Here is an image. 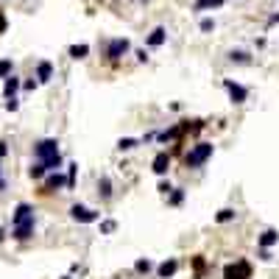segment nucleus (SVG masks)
Returning a JSON list of instances; mask_svg holds the SVG:
<instances>
[{
    "mask_svg": "<svg viewBox=\"0 0 279 279\" xmlns=\"http://www.w3.org/2000/svg\"><path fill=\"white\" fill-rule=\"evenodd\" d=\"M226 0H195L193 3V11H209V9H221Z\"/></svg>",
    "mask_w": 279,
    "mask_h": 279,
    "instance_id": "4468645a",
    "label": "nucleus"
},
{
    "mask_svg": "<svg viewBox=\"0 0 279 279\" xmlns=\"http://www.w3.org/2000/svg\"><path fill=\"white\" fill-rule=\"evenodd\" d=\"M140 145V140H134V137H120L117 140V151H131V148H137Z\"/></svg>",
    "mask_w": 279,
    "mask_h": 279,
    "instance_id": "aec40b11",
    "label": "nucleus"
},
{
    "mask_svg": "<svg viewBox=\"0 0 279 279\" xmlns=\"http://www.w3.org/2000/svg\"><path fill=\"white\" fill-rule=\"evenodd\" d=\"M137 61H148V53L142 51V48H140V51H137Z\"/></svg>",
    "mask_w": 279,
    "mask_h": 279,
    "instance_id": "473e14b6",
    "label": "nucleus"
},
{
    "mask_svg": "<svg viewBox=\"0 0 279 279\" xmlns=\"http://www.w3.org/2000/svg\"><path fill=\"white\" fill-rule=\"evenodd\" d=\"M6 109H9V112H17V109H20L17 98H6Z\"/></svg>",
    "mask_w": 279,
    "mask_h": 279,
    "instance_id": "c85d7f7f",
    "label": "nucleus"
},
{
    "mask_svg": "<svg viewBox=\"0 0 279 279\" xmlns=\"http://www.w3.org/2000/svg\"><path fill=\"white\" fill-rule=\"evenodd\" d=\"M53 79V64L48 59H42L36 64V84H48Z\"/></svg>",
    "mask_w": 279,
    "mask_h": 279,
    "instance_id": "9b49d317",
    "label": "nucleus"
},
{
    "mask_svg": "<svg viewBox=\"0 0 279 279\" xmlns=\"http://www.w3.org/2000/svg\"><path fill=\"white\" fill-rule=\"evenodd\" d=\"M67 53L73 56V59H87L89 56V45H70Z\"/></svg>",
    "mask_w": 279,
    "mask_h": 279,
    "instance_id": "dca6fc26",
    "label": "nucleus"
},
{
    "mask_svg": "<svg viewBox=\"0 0 279 279\" xmlns=\"http://www.w3.org/2000/svg\"><path fill=\"white\" fill-rule=\"evenodd\" d=\"M277 23H279V14H271V17H268V26H277Z\"/></svg>",
    "mask_w": 279,
    "mask_h": 279,
    "instance_id": "f704fd0d",
    "label": "nucleus"
},
{
    "mask_svg": "<svg viewBox=\"0 0 279 279\" xmlns=\"http://www.w3.org/2000/svg\"><path fill=\"white\" fill-rule=\"evenodd\" d=\"M165 39H167V31H165V26H157V28H154V31L148 34L145 45H148V48H162V45H165Z\"/></svg>",
    "mask_w": 279,
    "mask_h": 279,
    "instance_id": "9d476101",
    "label": "nucleus"
},
{
    "mask_svg": "<svg viewBox=\"0 0 279 279\" xmlns=\"http://www.w3.org/2000/svg\"><path fill=\"white\" fill-rule=\"evenodd\" d=\"M260 260L271 262V260H274V257H271V251H268V249H260Z\"/></svg>",
    "mask_w": 279,
    "mask_h": 279,
    "instance_id": "2f4dec72",
    "label": "nucleus"
},
{
    "mask_svg": "<svg viewBox=\"0 0 279 279\" xmlns=\"http://www.w3.org/2000/svg\"><path fill=\"white\" fill-rule=\"evenodd\" d=\"M151 170L157 176H165L167 170H170V154H167V151H159L157 157H154V162H151Z\"/></svg>",
    "mask_w": 279,
    "mask_h": 279,
    "instance_id": "1a4fd4ad",
    "label": "nucleus"
},
{
    "mask_svg": "<svg viewBox=\"0 0 279 279\" xmlns=\"http://www.w3.org/2000/svg\"><path fill=\"white\" fill-rule=\"evenodd\" d=\"M34 157L36 162H42L45 170H59L61 167V154H59V142L51 137L36 140L34 142Z\"/></svg>",
    "mask_w": 279,
    "mask_h": 279,
    "instance_id": "f03ea898",
    "label": "nucleus"
},
{
    "mask_svg": "<svg viewBox=\"0 0 279 279\" xmlns=\"http://www.w3.org/2000/svg\"><path fill=\"white\" fill-rule=\"evenodd\" d=\"M182 201H184V190H182V187H173V190L167 193V204H170V207H179Z\"/></svg>",
    "mask_w": 279,
    "mask_h": 279,
    "instance_id": "a211bd4d",
    "label": "nucleus"
},
{
    "mask_svg": "<svg viewBox=\"0 0 279 279\" xmlns=\"http://www.w3.org/2000/svg\"><path fill=\"white\" fill-rule=\"evenodd\" d=\"M257 243H260V249H271V246H277L279 243V232H277V229H265Z\"/></svg>",
    "mask_w": 279,
    "mask_h": 279,
    "instance_id": "ddd939ff",
    "label": "nucleus"
},
{
    "mask_svg": "<svg viewBox=\"0 0 279 279\" xmlns=\"http://www.w3.org/2000/svg\"><path fill=\"white\" fill-rule=\"evenodd\" d=\"M70 218L79 221V223H95V221L101 218V212L84 207V204H73V207H70Z\"/></svg>",
    "mask_w": 279,
    "mask_h": 279,
    "instance_id": "39448f33",
    "label": "nucleus"
},
{
    "mask_svg": "<svg viewBox=\"0 0 279 279\" xmlns=\"http://www.w3.org/2000/svg\"><path fill=\"white\" fill-rule=\"evenodd\" d=\"M157 190L162 193V195H167V193L173 190V184H170V182H159V187H157Z\"/></svg>",
    "mask_w": 279,
    "mask_h": 279,
    "instance_id": "c756f323",
    "label": "nucleus"
},
{
    "mask_svg": "<svg viewBox=\"0 0 279 279\" xmlns=\"http://www.w3.org/2000/svg\"><path fill=\"white\" fill-rule=\"evenodd\" d=\"M6 28H9V20H6V14L0 11V34H6Z\"/></svg>",
    "mask_w": 279,
    "mask_h": 279,
    "instance_id": "7c9ffc66",
    "label": "nucleus"
},
{
    "mask_svg": "<svg viewBox=\"0 0 279 279\" xmlns=\"http://www.w3.org/2000/svg\"><path fill=\"white\" fill-rule=\"evenodd\" d=\"M3 237H6V229H0V243H3Z\"/></svg>",
    "mask_w": 279,
    "mask_h": 279,
    "instance_id": "c9c22d12",
    "label": "nucleus"
},
{
    "mask_svg": "<svg viewBox=\"0 0 279 279\" xmlns=\"http://www.w3.org/2000/svg\"><path fill=\"white\" fill-rule=\"evenodd\" d=\"M151 268H154V262H151L148 257H140V260L134 262V271H137V274H148Z\"/></svg>",
    "mask_w": 279,
    "mask_h": 279,
    "instance_id": "412c9836",
    "label": "nucleus"
},
{
    "mask_svg": "<svg viewBox=\"0 0 279 279\" xmlns=\"http://www.w3.org/2000/svg\"><path fill=\"white\" fill-rule=\"evenodd\" d=\"M20 89V79L17 76H9L6 79V84H3V92H6V98H14V92Z\"/></svg>",
    "mask_w": 279,
    "mask_h": 279,
    "instance_id": "f3484780",
    "label": "nucleus"
},
{
    "mask_svg": "<svg viewBox=\"0 0 279 279\" xmlns=\"http://www.w3.org/2000/svg\"><path fill=\"white\" fill-rule=\"evenodd\" d=\"M193 265H195V277L201 279V274H204V265H207V262H204V257H195V260H193Z\"/></svg>",
    "mask_w": 279,
    "mask_h": 279,
    "instance_id": "cd10ccee",
    "label": "nucleus"
},
{
    "mask_svg": "<svg viewBox=\"0 0 279 279\" xmlns=\"http://www.w3.org/2000/svg\"><path fill=\"white\" fill-rule=\"evenodd\" d=\"M223 87H226L229 98H232V104H246V98H249V89H246L243 84H237V81L226 79V81H223Z\"/></svg>",
    "mask_w": 279,
    "mask_h": 279,
    "instance_id": "0eeeda50",
    "label": "nucleus"
},
{
    "mask_svg": "<svg viewBox=\"0 0 279 279\" xmlns=\"http://www.w3.org/2000/svg\"><path fill=\"white\" fill-rule=\"evenodd\" d=\"M235 215H237L235 209H232V207H226V209H221L218 215H215V221H218V223H229V221L235 218Z\"/></svg>",
    "mask_w": 279,
    "mask_h": 279,
    "instance_id": "4be33fe9",
    "label": "nucleus"
},
{
    "mask_svg": "<svg viewBox=\"0 0 279 279\" xmlns=\"http://www.w3.org/2000/svg\"><path fill=\"white\" fill-rule=\"evenodd\" d=\"M70 170H67V190H73L76 187V173H79V165L73 162V165H67Z\"/></svg>",
    "mask_w": 279,
    "mask_h": 279,
    "instance_id": "b1692460",
    "label": "nucleus"
},
{
    "mask_svg": "<svg viewBox=\"0 0 279 279\" xmlns=\"http://www.w3.org/2000/svg\"><path fill=\"white\" fill-rule=\"evenodd\" d=\"M223 279H251V262L249 260L229 262L226 268H223Z\"/></svg>",
    "mask_w": 279,
    "mask_h": 279,
    "instance_id": "20e7f679",
    "label": "nucleus"
},
{
    "mask_svg": "<svg viewBox=\"0 0 279 279\" xmlns=\"http://www.w3.org/2000/svg\"><path fill=\"white\" fill-rule=\"evenodd\" d=\"M9 76H11V61L0 59V79H9Z\"/></svg>",
    "mask_w": 279,
    "mask_h": 279,
    "instance_id": "a878e982",
    "label": "nucleus"
},
{
    "mask_svg": "<svg viewBox=\"0 0 279 279\" xmlns=\"http://www.w3.org/2000/svg\"><path fill=\"white\" fill-rule=\"evenodd\" d=\"M61 279H73V277H61Z\"/></svg>",
    "mask_w": 279,
    "mask_h": 279,
    "instance_id": "e433bc0d",
    "label": "nucleus"
},
{
    "mask_svg": "<svg viewBox=\"0 0 279 279\" xmlns=\"http://www.w3.org/2000/svg\"><path fill=\"white\" fill-rule=\"evenodd\" d=\"M6 154H9V148H6V142H3V140H0V159L6 157Z\"/></svg>",
    "mask_w": 279,
    "mask_h": 279,
    "instance_id": "72a5a7b5",
    "label": "nucleus"
},
{
    "mask_svg": "<svg viewBox=\"0 0 279 279\" xmlns=\"http://www.w3.org/2000/svg\"><path fill=\"white\" fill-rule=\"evenodd\" d=\"M129 48H131V42L126 36H114V39H109V45H106V56L112 61H117L123 53H129Z\"/></svg>",
    "mask_w": 279,
    "mask_h": 279,
    "instance_id": "423d86ee",
    "label": "nucleus"
},
{
    "mask_svg": "<svg viewBox=\"0 0 279 279\" xmlns=\"http://www.w3.org/2000/svg\"><path fill=\"white\" fill-rule=\"evenodd\" d=\"M11 237L14 240H31V235H34V209H31V204H17V209H14V218H11Z\"/></svg>",
    "mask_w": 279,
    "mask_h": 279,
    "instance_id": "f257e3e1",
    "label": "nucleus"
},
{
    "mask_svg": "<svg viewBox=\"0 0 279 279\" xmlns=\"http://www.w3.org/2000/svg\"><path fill=\"white\" fill-rule=\"evenodd\" d=\"M209 157H212V142H198V145H193V148L184 154V165L187 167H201Z\"/></svg>",
    "mask_w": 279,
    "mask_h": 279,
    "instance_id": "7ed1b4c3",
    "label": "nucleus"
},
{
    "mask_svg": "<svg viewBox=\"0 0 279 279\" xmlns=\"http://www.w3.org/2000/svg\"><path fill=\"white\" fill-rule=\"evenodd\" d=\"M114 229H117V223H114V221H104V223H101V235H112Z\"/></svg>",
    "mask_w": 279,
    "mask_h": 279,
    "instance_id": "bb28decb",
    "label": "nucleus"
},
{
    "mask_svg": "<svg viewBox=\"0 0 279 279\" xmlns=\"http://www.w3.org/2000/svg\"><path fill=\"white\" fill-rule=\"evenodd\" d=\"M98 195L104 201L112 198V182H109V176H101V179H98Z\"/></svg>",
    "mask_w": 279,
    "mask_h": 279,
    "instance_id": "2eb2a0df",
    "label": "nucleus"
},
{
    "mask_svg": "<svg viewBox=\"0 0 279 279\" xmlns=\"http://www.w3.org/2000/svg\"><path fill=\"white\" fill-rule=\"evenodd\" d=\"M198 28L204 31V34H209V31H215V20H212V17H204L198 23Z\"/></svg>",
    "mask_w": 279,
    "mask_h": 279,
    "instance_id": "393cba45",
    "label": "nucleus"
},
{
    "mask_svg": "<svg viewBox=\"0 0 279 279\" xmlns=\"http://www.w3.org/2000/svg\"><path fill=\"white\" fill-rule=\"evenodd\" d=\"M28 173H31V179H34V182H39V179H42V176L48 173V170H45V165H42V162H34Z\"/></svg>",
    "mask_w": 279,
    "mask_h": 279,
    "instance_id": "5701e85b",
    "label": "nucleus"
},
{
    "mask_svg": "<svg viewBox=\"0 0 279 279\" xmlns=\"http://www.w3.org/2000/svg\"><path fill=\"white\" fill-rule=\"evenodd\" d=\"M61 187H67V176H61L59 170H51L48 179H45V193H56Z\"/></svg>",
    "mask_w": 279,
    "mask_h": 279,
    "instance_id": "6e6552de",
    "label": "nucleus"
},
{
    "mask_svg": "<svg viewBox=\"0 0 279 279\" xmlns=\"http://www.w3.org/2000/svg\"><path fill=\"white\" fill-rule=\"evenodd\" d=\"M176 271H179V260H176V257H170V260H165V262L157 268V277H159V279H170Z\"/></svg>",
    "mask_w": 279,
    "mask_h": 279,
    "instance_id": "f8f14e48",
    "label": "nucleus"
},
{
    "mask_svg": "<svg viewBox=\"0 0 279 279\" xmlns=\"http://www.w3.org/2000/svg\"><path fill=\"white\" fill-rule=\"evenodd\" d=\"M229 61H237V64H251V56L246 51H232L229 53Z\"/></svg>",
    "mask_w": 279,
    "mask_h": 279,
    "instance_id": "6ab92c4d",
    "label": "nucleus"
}]
</instances>
